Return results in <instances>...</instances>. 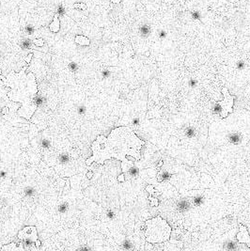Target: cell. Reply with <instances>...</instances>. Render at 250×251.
Segmentation results:
<instances>
[{
  "mask_svg": "<svg viewBox=\"0 0 250 251\" xmlns=\"http://www.w3.org/2000/svg\"><path fill=\"white\" fill-rule=\"evenodd\" d=\"M34 43L37 46H43L44 45V40H43L42 39H38V40H34Z\"/></svg>",
  "mask_w": 250,
  "mask_h": 251,
  "instance_id": "2e32d148",
  "label": "cell"
},
{
  "mask_svg": "<svg viewBox=\"0 0 250 251\" xmlns=\"http://www.w3.org/2000/svg\"><path fill=\"white\" fill-rule=\"evenodd\" d=\"M190 84L192 85V87H195V85L197 84V82H196V81H193V80H192L191 82H190Z\"/></svg>",
  "mask_w": 250,
  "mask_h": 251,
  "instance_id": "484cf974",
  "label": "cell"
},
{
  "mask_svg": "<svg viewBox=\"0 0 250 251\" xmlns=\"http://www.w3.org/2000/svg\"><path fill=\"white\" fill-rule=\"evenodd\" d=\"M184 135H186V137H187L188 138L193 137L194 135H196V130H195V128H194V127H192V126L187 127V128L184 130Z\"/></svg>",
  "mask_w": 250,
  "mask_h": 251,
  "instance_id": "4fadbf2b",
  "label": "cell"
},
{
  "mask_svg": "<svg viewBox=\"0 0 250 251\" xmlns=\"http://www.w3.org/2000/svg\"><path fill=\"white\" fill-rule=\"evenodd\" d=\"M92 176H93V172L92 171H89L87 173V179H91V178H92Z\"/></svg>",
  "mask_w": 250,
  "mask_h": 251,
  "instance_id": "603a6c76",
  "label": "cell"
},
{
  "mask_svg": "<svg viewBox=\"0 0 250 251\" xmlns=\"http://www.w3.org/2000/svg\"><path fill=\"white\" fill-rule=\"evenodd\" d=\"M1 74H2V71L0 70V75H1Z\"/></svg>",
  "mask_w": 250,
  "mask_h": 251,
  "instance_id": "4316f807",
  "label": "cell"
},
{
  "mask_svg": "<svg viewBox=\"0 0 250 251\" xmlns=\"http://www.w3.org/2000/svg\"><path fill=\"white\" fill-rule=\"evenodd\" d=\"M192 17L195 18V19H198L199 17H200V15H199V13L198 11H195V12L192 13Z\"/></svg>",
  "mask_w": 250,
  "mask_h": 251,
  "instance_id": "44dd1931",
  "label": "cell"
},
{
  "mask_svg": "<svg viewBox=\"0 0 250 251\" xmlns=\"http://www.w3.org/2000/svg\"><path fill=\"white\" fill-rule=\"evenodd\" d=\"M228 140L229 143H231L233 145H239L241 144L243 141V135L240 134L239 132H232V133H229L228 137Z\"/></svg>",
  "mask_w": 250,
  "mask_h": 251,
  "instance_id": "52a82bcc",
  "label": "cell"
},
{
  "mask_svg": "<svg viewBox=\"0 0 250 251\" xmlns=\"http://www.w3.org/2000/svg\"><path fill=\"white\" fill-rule=\"evenodd\" d=\"M236 67H237L239 70L244 69V67H245V62H244V61H242V60H240V61H238L237 63H236Z\"/></svg>",
  "mask_w": 250,
  "mask_h": 251,
  "instance_id": "e0dca14e",
  "label": "cell"
},
{
  "mask_svg": "<svg viewBox=\"0 0 250 251\" xmlns=\"http://www.w3.org/2000/svg\"><path fill=\"white\" fill-rule=\"evenodd\" d=\"M222 93H223V96H224V100L217 102V103H216V106H220V108H221V111H220L221 118H226L229 113H232V111H233L232 106H233V104H234L235 97L231 96V95L229 94L228 87H223Z\"/></svg>",
  "mask_w": 250,
  "mask_h": 251,
  "instance_id": "277c9868",
  "label": "cell"
},
{
  "mask_svg": "<svg viewBox=\"0 0 250 251\" xmlns=\"http://www.w3.org/2000/svg\"><path fill=\"white\" fill-rule=\"evenodd\" d=\"M26 66L24 67L18 73L12 71L7 77L0 75V78L7 87H11V90L7 93L9 99L22 104L21 107L17 111L18 116L25 118L26 120H29L38 106V87L33 73L26 74Z\"/></svg>",
  "mask_w": 250,
  "mask_h": 251,
  "instance_id": "7a4b0ae2",
  "label": "cell"
},
{
  "mask_svg": "<svg viewBox=\"0 0 250 251\" xmlns=\"http://www.w3.org/2000/svg\"><path fill=\"white\" fill-rule=\"evenodd\" d=\"M145 141L141 140L131 128L126 126L118 127L111 132L107 137L104 135L97 137L91 145L92 156L87 158V166H91L93 162L103 165L106 160L115 158L121 162L134 158L140 160L141 148Z\"/></svg>",
  "mask_w": 250,
  "mask_h": 251,
  "instance_id": "6da1fadb",
  "label": "cell"
},
{
  "mask_svg": "<svg viewBox=\"0 0 250 251\" xmlns=\"http://www.w3.org/2000/svg\"><path fill=\"white\" fill-rule=\"evenodd\" d=\"M40 245H42V242H40V241L38 239L35 242V246H36V247H39V246H40Z\"/></svg>",
  "mask_w": 250,
  "mask_h": 251,
  "instance_id": "cb8c5ba5",
  "label": "cell"
},
{
  "mask_svg": "<svg viewBox=\"0 0 250 251\" xmlns=\"http://www.w3.org/2000/svg\"><path fill=\"white\" fill-rule=\"evenodd\" d=\"M238 244H235L234 241L228 240V241H226V242H225L224 246H223V249H225V250H227V249L228 250H234V249L237 248Z\"/></svg>",
  "mask_w": 250,
  "mask_h": 251,
  "instance_id": "8fae6325",
  "label": "cell"
},
{
  "mask_svg": "<svg viewBox=\"0 0 250 251\" xmlns=\"http://www.w3.org/2000/svg\"><path fill=\"white\" fill-rule=\"evenodd\" d=\"M18 238L20 240L24 241L25 245H32L35 244V242L38 240V233H37V229L33 226L26 227L22 230H20L18 233Z\"/></svg>",
  "mask_w": 250,
  "mask_h": 251,
  "instance_id": "5b68a950",
  "label": "cell"
},
{
  "mask_svg": "<svg viewBox=\"0 0 250 251\" xmlns=\"http://www.w3.org/2000/svg\"><path fill=\"white\" fill-rule=\"evenodd\" d=\"M145 239L148 243L162 244L169 240L172 229L160 215L145 221Z\"/></svg>",
  "mask_w": 250,
  "mask_h": 251,
  "instance_id": "3957f363",
  "label": "cell"
},
{
  "mask_svg": "<svg viewBox=\"0 0 250 251\" xmlns=\"http://www.w3.org/2000/svg\"><path fill=\"white\" fill-rule=\"evenodd\" d=\"M139 32L142 37H148L151 34V28L148 25H144L140 28Z\"/></svg>",
  "mask_w": 250,
  "mask_h": 251,
  "instance_id": "7c38bea8",
  "label": "cell"
},
{
  "mask_svg": "<svg viewBox=\"0 0 250 251\" xmlns=\"http://www.w3.org/2000/svg\"><path fill=\"white\" fill-rule=\"evenodd\" d=\"M111 2H113V3H115V4H118V3H120L121 0H110Z\"/></svg>",
  "mask_w": 250,
  "mask_h": 251,
  "instance_id": "d4e9b609",
  "label": "cell"
},
{
  "mask_svg": "<svg viewBox=\"0 0 250 251\" xmlns=\"http://www.w3.org/2000/svg\"><path fill=\"white\" fill-rule=\"evenodd\" d=\"M9 112H11V109H9V108L7 106V107L3 108L2 111H1V113H2V115H7V114H9Z\"/></svg>",
  "mask_w": 250,
  "mask_h": 251,
  "instance_id": "ac0fdd59",
  "label": "cell"
},
{
  "mask_svg": "<svg viewBox=\"0 0 250 251\" xmlns=\"http://www.w3.org/2000/svg\"><path fill=\"white\" fill-rule=\"evenodd\" d=\"M118 181L120 182H123L125 181V175L124 174H120L119 177H118Z\"/></svg>",
  "mask_w": 250,
  "mask_h": 251,
  "instance_id": "d6986e66",
  "label": "cell"
},
{
  "mask_svg": "<svg viewBox=\"0 0 250 251\" xmlns=\"http://www.w3.org/2000/svg\"><path fill=\"white\" fill-rule=\"evenodd\" d=\"M159 36H160V38H165V36H167V32L165 31H164V30H162V31H160V33H159Z\"/></svg>",
  "mask_w": 250,
  "mask_h": 251,
  "instance_id": "7402d4cb",
  "label": "cell"
},
{
  "mask_svg": "<svg viewBox=\"0 0 250 251\" xmlns=\"http://www.w3.org/2000/svg\"><path fill=\"white\" fill-rule=\"evenodd\" d=\"M204 201V198L201 196H197L193 198V204L195 206H198V205H201L202 203Z\"/></svg>",
  "mask_w": 250,
  "mask_h": 251,
  "instance_id": "5bb4252c",
  "label": "cell"
},
{
  "mask_svg": "<svg viewBox=\"0 0 250 251\" xmlns=\"http://www.w3.org/2000/svg\"><path fill=\"white\" fill-rule=\"evenodd\" d=\"M149 199L151 201V206L156 207V206H158V204H159V201H158V199L156 198H153V196L150 195V196H149Z\"/></svg>",
  "mask_w": 250,
  "mask_h": 251,
  "instance_id": "9a60e30c",
  "label": "cell"
},
{
  "mask_svg": "<svg viewBox=\"0 0 250 251\" xmlns=\"http://www.w3.org/2000/svg\"><path fill=\"white\" fill-rule=\"evenodd\" d=\"M49 28L54 33H56L59 30V28H60V22L58 20V14L55 15L53 22L51 23V25H50V26H49Z\"/></svg>",
  "mask_w": 250,
  "mask_h": 251,
  "instance_id": "9c48e42d",
  "label": "cell"
},
{
  "mask_svg": "<svg viewBox=\"0 0 250 251\" xmlns=\"http://www.w3.org/2000/svg\"><path fill=\"white\" fill-rule=\"evenodd\" d=\"M74 42H75L77 44L84 45V46L89 45V43H90L89 39H87V38H86V37H84V36H79V35L75 37Z\"/></svg>",
  "mask_w": 250,
  "mask_h": 251,
  "instance_id": "30bf717a",
  "label": "cell"
},
{
  "mask_svg": "<svg viewBox=\"0 0 250 251\" xmlns=\"http://www.w3.org/2000/svg\"><path fill=\"white\" fill-rule=\"evenodd\" d=\"M239 229L240 231L236 235V239L239 244H245L250 249V235L248 233V229L245 225L239 224Z\"/></svg>",
  "mask_w": 250,
  "mask_h": 251,
  "instance_id": "8992f818",
  "label": "cell"
},
{
  "mask_svg": "<svg viewBox=\"0 0 250 251\" xmlns=\"http://www.w3.org/2000/svg\"><path fill=\"white\" fill-rule=\"evenodd\" d=\"M32 57H33V55H32V54H29V55H28V57H26V59H25V60H26V63H28H28L30 62V60H31V59H32Z\"/></svg>",
  "mask_w": 250,
  "mask_h": 251,
  "instance_id": "ffe728a7",
  "label": "cell"
},
{
  "mask_svg": "<svg viewBox=\"0 0 250 251\" xmlns=\"http://www.w3.org/2000/svg\"><path fill=\"white\" fill-rule=\"evenodd\" d=\"M170 177H171L170 173L165 170V169H163V168L159 169V172L157 173V181L159 182L167 181V180H168Z\"/></svg>",
  "mask_w": 250,
  "mask_h": 251,
  "instance_id": "ba28073f",
  "label": "cell"
}]
</instances>
